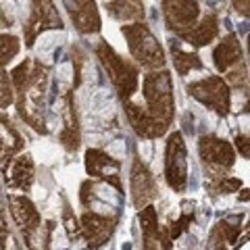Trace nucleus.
I'll use <instances>...</instances> for the list:
<instances>
[{"label":"nucleus","instance_id":"obj_1","mask_svg":"<svg viewBox=\"0 0 250 250\" xmlns=\"http://www.w3.org/2000/svg\"><path fill=\"white\" fill-rule=\"evenodd\" d=\"M11 83L17 98V108L21 119L31 125L36 131L46 134L44 104H46V85H48V69L42 62L25 59L11 71Z\"/></svg>","mask_w":250,"mask_h":250},{"label":"nucleus","instance_id":"obj_2","mask_svg":"<svg viewBox=\"0 0 250 250\" xmlns=\"http://www.w3.org/2000/svg\"><path fill=\"white\" fill-rule=\"evenodd\" d=\"M144 98L148 104V113L167 127L173 121L175 100H173V82L165 69H154L144 77Z\"/></svg>","mask_w":250,"mask_h":250},{"label":"nucleus","instance_id":"obj_3","mask_svg":"<svg viewBox=\"0 0 250 250\" xmlns=\"http://www.w3.org/2000/svg\"><path fill=\"white\" fill-rule=\"evenodd\" d=\"M121 34L125 36L129 46V52L140 65L146 69H163L165 67V50L159 44V40L152 36V31L148 29L142 21L138 23H129V25H123Z\"/></svg>","mask_w":250,"mask_h":250},{"label":"nucleus","instance_id":"obj_4","mask_svg":"<svg viewBox=\"0 0 250 250\" xmlns=\"http://www.w3.org/2000/svg\"><path fill=\"white\" fill-rule=\"evenodd\" d=\"M96 57L103 62L104 71L111 77V82L117 88V92H119V96L123 100L134 96V92L138 90V69L131 65L129 61L119 57V54L113 50V46H108L106 42L98 44Z\"/></svg>","mask_w":250,"mask_h":250},{"label":"nucleus","instance_id":"obj_5","mask_svg":"<svg viewBox=\"0 0 250 250\" xmlns=\"http://www.w3.org/2000/svg\"><path fill=\"white\" fill-rule=\"evenodd\" d=\"M190 96H194L202 103L205 106L213 108L215 113L219 115H228L229 113V106H231V92H229V83L219 75H210V77H205L200 82H194L190 83Z\"/></svg>","mask_w":250,"mask_h":250},{"label":"nucleus","instance_id":"obj_6","mask_svg":"<svg viewBox=\"0 0 250 250\" xmlns=\"http://www.w3.org/2000/svg\"><path fill=\"white\" fill-rule=\"evenodd\" d=\"M165 179L175 192H184L188 186V152L179 131L169 136L165 146Z\"/></svg>","mask_w":250,"mask_h":250},{"label":"nucleus","instance_id":"obj_7","mask_svg":"<svg viewBox=\"0 0 250 250\" xmlns=\"http://www.w3.org/2000/svg\"><path fill=\"white\" fill-rule=\"evenodd\" d=\"M62 19L52 0H34L31 13L25 23V46H34L36 38L48 29H61Z\"/></svg>","mask_w":250,"mask_h":250},{"label":"nucleus","instance_id":"obj_8","mask_svg":"<svg viewBox=\"0 0 250 250\" xmlns=\"http://www.w3.org/2000/svg\"><path fill=\"white\" fill-rule=\"evenodd\" d=\"M161 6L167 25L175 34H182V31L190 29L192 25L198 23L200 6L196 0H161Z\"/></svg>","mask_w":250,"mask_h":250},{"label":"nucleus","instance_id":"obj_9","mask_svg":"<svg viewBox=\"0 0 250 250\" xmlns=\"http://www.w3.org/2000/svg\"><path fill=\"white\" fill-rule=\"evenodd\" d=\"M85 171L88 175L103 179V182L115 186L117 192H121V163L106 152L90 148L85 152Z\"/></svg>","mask_w":250,"mask_h":250},{"label":"nucleus","instance_id":"obj_10","mask_svg":"<svg viewBox=\"0 0 250 250\" xmlns=\"http://www.w3.org/2000/svg\"><path fill=\"white\" fill-rule=\"evenodd\" d=\"M129 190H131V200H134L136 208H142L146 205H150V202L159 196L152 173L146 169V165L140 159H134V165H131Z\"/></svg>","mask_w":250,"mask_h":250},{"label":"nucleus","instance_id":"obj_11","mask_svg":"<svg viewBox=\"0 0 250 250\" xmlns=\"http://www.w3.org/2000/svg\"><path fill=\"white\" fill-rule=\"evenodd\" d=\"M9 210L15 219V223L21 228L23 236L29 242L42 228V217L38 213L36 205L27 196H9Z\"/></svg>","mask_w":250,"mask_h":250},{"label":"nucleus","instance_id":"obj_12","mask_svg":"<svg viewBox=\"0 0 250 250\" xmlns=\"http://www.w3.org/2000/svg\"><path fill=\"white\" fill-rule=\"evenodd\" d=\"M198 152L200 159L207 163L208 167H217V169H229L236 163V152L229 142H225L221 138L215 136H205L198 142Z\"/></svg>","mask_w":250,"mask_h":250},{"label":"nucleus","instance_id":"obj_13","mask_svg":"<svg viewBox=\"0 0 250 250\" xmlns=\"http://www.w3.org/2000/svg\"><path fill=\"white\" fill-rule=\"evenodd\" d=\"M62 4H65L77 31H82V34L100 31V13L94 0H62Z\"/></svg>","mask_w":250,"mask_h":250},{"label":"nucleus","instance_id":"obj_14","mask_svg":"<svg viewBox=\"0 0 250 250\" xmlns=\"http://www.w3.org/2000/svg\"><path fill=\"white\" fill-rule=\"evenodd\" d=\"M125 115H127L131 127H134V131L140 138L154 140V138H161L167 131L165 123H161L159 119H154L150 113L144 111V108H140L134 103H125Z\"/></svg>","mask_w":250,"mask_h":250},{"label":"nucleus","instance_id":"obj_15","mask_svg":"<svg viewBox=\"0 0 250 250\" xmlns=\"http://www.w3.org/2000/svg\"><path fill=\"white\" fill-rule=\"evenodd\" d=\"M80 225H82L83 238L88 240L90 246H103L113 236L115 219L98 215V213H83L80 219Z\"/></svg>","mask_w":250,"mask_h":250},{"label":"nucleus","instance_id":"obj_16","mask_svg":"<svg viewBox=\"0 0 250 250\" xmlns=\"http://www.w3.org/2000/svg\"><path fill=\"white\" fill-rule=\"evenodd\" d=\"M140 225H142V233H144V248L152 250V248H169L171 246V238L161 233L159 228V217H156V208L146 205L140 208Z\"/></svg>","mask_w":250,"mask_h":250},{"label":"nucleus","instance_id":"obj_17","mask_svg":"<svg viewBox=\"0 0 250 250\" xmlns=\"http://www.w3.org/2000/svg\"><path fill=\"white\" fill-rule=\"evenodd\" d=\"M6 184L17 190H29L34 184V161L29 154L13 156L6 165Z\"/></svg>","mask_w":250,"mask_h":250},{"label":"nucleus","instance_id":"obj_18","mask_svg":"<svg viewBox=\"0 0 250 250\" xmlns=\"http://www.w3.org/2000/svg\"><path fill=\"white\" fill-rule=\"evenodd\" d=\"M217 34H219L217 17L215 15H207L200 23H196V25H192L190 29H186L177 36L182 38V40H186L188 44H192V46H207V44H210L215 40Z\"/></svg>","mask_w":250,"mask_h":250},{"label":"nucleus","instance_id":"obj_19","mask_svg":"<svg viewBox=\"0 0 250 250\" xmlns=\"http://www.w3.org/2000/svg\"><path fill=\"white\" fill-rule=\"evenodd\" d=\"M213 59H215V67L221 73L229 71L233 65H238V62L242 61V46L238 42V38L233 34L223 38V42L219 44L215 48V52H213Z\"/></svg>","mask_w":250,"mask_h":250},{"label":"nucleus","instance_id":"obj_20","mask_svg":"<svg viewBox=\"0 0 250 250\" xmlns=\"http://www.w3.org/2000/svg\"><path fill=\"white\" fill-rule=\"evenodd\" d=\"M23 150V140L9 117H0V161L9 163L17 152Z\"/></svg>","mask_w":250,"mask_h":250},{"label":"nucleus","instance_id":"obj_21","mask_svg":"<svg viewBox=\"0 0 250 250\" xmlns=\"http://www.w3.org/2000/svg\"><path fill=\"white\" fill-rule=\"evenodd\" d=\"M106 13L113 19L123 23H138L144 21V4L142 0H113L106 2Z\"/></svg>","mask_w":250,"mask_h":250},{"label":"nucleus","instance_id":"obj_22","mask_svg":"<svg viewBox=\"0 0 250 250\" xmlns=\"http://www.w3.org/2000/svg\"><path fill=\"white\" fill-rule=\"evenodd\" d=\"M242 231V219L240 217H231V219H223L219 221L213 231H210V246H225V244H236L238 236Z\"/></svg>","mask_w":250,"mask_h":250},{"label":"nucleus","instance_id":"obj_23","mask_svg":"<svg viewBox=\"0 0 250 250\" xmlns=\"http://www.w3.org/2000/svg\"><path fill=\"white\" fill-rule=\"evenodd\" d=\"M171 54H173V62H175V69L179 75H188L192 69H202V62L194 52H184L179 46L173 42L171 46Z\"/></svg>","mask_w":250,"mask_h":250},{"label":"nucleus","instance_id":"obj_24","mask_svg":"<svg viewBox=\"0 0 250 250\" xmlns=\"http://www.w3.org/2000/svg\"><path fill=\"white\" fill-rule=\"evenodd\" d=\"M19 48H21V42L17 40L15 36H9V34H2L0 36V69L19 54Z\"/></svg>","mask_w":250,"mask_h":250},{"label":"nucleus","instance_id":"obj_25","mask_svg":"<svg viewBox=\"0 0 250 250\" xmlns=\"http://www.w3.org/2000/svg\"><path fill=\"white\" fill-rule=\"evenodd\" d=\"M15 100V90L11 83V77L0 69V108H6Z\"/></svg>","mask_w":250,"mask_h":250},{"label":"nucleus","instance_id":"obj_26","mask_svg":"<svg viewBox=\"0 0 250 250\" xmlns=\"http://www.w3.org/2000/svg\"><path fill=\"white\" fill-rule=\"evenodd\" d=\"M192 223V215H190V210H188V205H186V210H184V215L177 219V221L171 225V236L169 238H177V236H182V233L188 229V225Z\"/></svg>","mask_w":250,"mask_h":250},{"label":"nucleus","instance_id":"obj_27","mask_svg":"<svg viewBox=\"0 0 250 250\" xmlns=\"http://www.w3.org/2000/svg\"><path fill=\"white\" fill-rule=\"evenodd\" d=\"M65 229H67V233L71 238H77L82 233V225H80V221L69 213V210H65Z\"/></svg>","mask_w":250,"mask_h":250},{"label":"nucleus","instance_id":"obj_28","mask_svg":"<svg viewBox=\"0 0 250 250\" xmlns=\"http://www.w3.org/2000/svg\"><path fill=\"white\" fill-rule=\"evenodd\" d=\"M240 186H242V182L238 177H229V175H225V179H221V186H219V190L221 192H236V190H240Z\"/></svg>","mask_w":250,"mask_h":250},{"label":"nucleus","instance_id":"obj_29","mask_svg":"<svg viewBox=\"0 0 250 250\" xmlns=\"http://www.w3.org/2000/svg\"><path fill=\"white\" fill-rule=\"evenodd\" d=\"M6 240H9V223H6L4 210H0V248L6 246Z\"/></svg>","mask_w":250,"mask_h":250},{"label":"nucleus","instance_id":"obj_30","mask_svg":"<svg viewBox=\"0 0 250 250\" xmlns=\"http://www.w3.org/2000/svg\"><path fill=\"white\" fill-rule=\"evenodd\" d=\"M233 6H236V11L242 13L244 17H248V13H250V0H231Z\"/></svg>","mask_w":250,"mask_h":250},{"label":"nucleus","instance_id":"obj_31","mask_svg":"<svg viewBox=\"0 0 250 250\" xmlns=\"http://www.w3.org/2000/svg\"><path fill=\"white\" fill-rule=\"evenodd\" d=\"M236 142H238V150H240L242 154H244V159H248V156H250L248 138H246V136H238V140H236Z\"/></svg>","mask_w":250,"mask_h":250},{"label":"nucleus","instance_id":"obj_32","mask_svg":"<svg viewBox=\"0 0 250 250\" xmlns=\"http://www.w3.org/2000/svg\"><path fill=\"white\" fill-rule=\"evenodd\" d=\"M11 25V19L6 17V13L2 11V6H0V29H4V27H9Z\"/></svg>","mask_w":250,"mask_h":250}]
</instances>
